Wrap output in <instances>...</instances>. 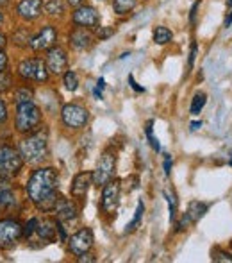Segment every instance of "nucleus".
Here are the masks:
<instances>
[{"label": "nucleus", "instance_id": "nucleus-1", "mask_svg": "<svg viewBox=\"0 0 232 263\" xmlns=\"http://www.w3.org/2000/svg\"><path fill=\"white\" fill-rule=\"evenodd\" d=\"M57 184V170L54 166H43V168L34 170V174L29 177L27 184H25V192H27L31 202L39 211H52L59 197H61Z\"/></svg>", "mask_w": 232, "mask_h": 263}, {"label": "nucleus", "instance_id": "nucleus-2", "mask_svg": "<svg viewBox=\"0 0 232 263\" xmlns=\"http://www.w3.org/2000/svg\"><path fill=\"white\" fill-rule=\"evenodd\" d=\"M20 151L24 163H31V165H38L49 154V131L47 129H36L29 136H25L20 142Z\"/></svg>", "mask_w": 232, "mask_h": 263}, {"label": "nucleus", "instance_id": "nucleus-3", "mask_svg": "<svg viewBox=\"0 0 232 263\" xmlns=\"http://www.w3.org/2000/svg\"><path fill=\"white\" fill-rule=\"evenodd\" d=\"M41 124V109L32 101L16 104V131L22 135H31Z\"/></svg>", "mask_w": 232, "mask_h": 263}, {"label": "nucleus", "instance_id": "nucleus-4", "mask_svg": "<svg viewBox=\"0 0 232 263\" xmlns=\"http://www.w3.org/2000/svg\"><path fill=\"white\" fill-rule=\"evenodd\" d=\"M24 166V158L20 151L11 145H0V179H13Z\"/></svg>", "mask_w": 232, "mask_h": 263}, {"label": "nucleus", "instance_id": "nucleus-5", "mask_svg": "<svg viewBox=\"0 0 232 263\" xmlns=\"http://www.w3.org/2000/svg\"><path fill=\"white\" fill-rule=\"evenodd\" d=\"M116 158L113 153H109V151H106L104 154L100 156L97 163V168L93 170V184L95 186H104L106 183H109V181L115 177V172H116Z\"/></svg>", "mask_w": 232, "mask_h": 263}, {"label": "nucleus", "instance_id": "nucleus-6", "mask_svg": "<svg viewBox=\"0 0 232 263\" xmlns=\"http://www.w3.org/2000/svg\"><path fill=\"white\" fill-rule=\"evenodd\" d=\"M24 236V226L14 218L0 220V249H11Z\"/></svg>", "mask_w": 232, "mask_h": 263}, {"label": "nucleus", "instance_id": "nucleus-7", "mask_svg": "<svg viewBox=\"0 0 232 263\" xmlns=\"http://www.w3.org/2000/svg\"><path fill=\"white\" fill-rule=\"evenodd\" d=\"M61 120L68 129H82L90 120V113L80 104H66L61 109Z\"/></svg>", "mask_w": 232, "mask_h": 263}, {"label": "nucleus", "instance_id": "nucleus-8", "mask_svg": "<svg viewBox=\"0 0 232 263\" xmlns=\"http://www.w3.org/2000/svg\"><path fill=\"white\" fill-rule=\"evenodd\" d=\"M72 22L77 27H84V29H97L100 24V14L95 9L93 6H88V4H80L73 9L72 13Z\"/></svg>", "mask_w": 232, "mask_h": 263}, {"label": "nucleus", "instance_id": "nucleus-9", "mask_svg": "<svg viewBox=\"0 0 232 263\" xmlns=\"http://www.w3.org/2000/svg\"><path fill=\"white\" fill-rule=\"evenodd\" d=\"M93 231L90 228H82L68 238V249L73 256H80L84 253H90V249L93 247Z\"/></svg>", "mask_w": 232, "mask_h": 263}, {"label": "nucleus", "instance_id": "nucleus-10", "mask_svg": "<svg viewBox=\"0 0 232 263\" xmlns=\"http://www.w3.org/2000/svg\"><path fill=\"white\" fill-rule=\"evenodd\" d=\"M120 192H121V183L118 179H111L109 183H106L102 186L100 208L104 213L111 215L116 211L118 202H120Z\"/></svg>", "mask_w": 232, "mask_h": 263}, {"label": "nucleus", "instance_id": "nucleus-11", "mask_svg": "<svg viewBox=\"0 0 232 263\" xmlns=\"http://www.w3.org/2000/svg\"><path fill=\"white\" fill-rule=\"evenodd\" d=\"M57 42V29L54 25H45L38 34L32 36L31 40V50L34 52H43V50H49L56 45Z\"/></svg>", "mask_w": 232, "mask_h": 263}, {"label": "nucleus", "instance_id": "nucleus-12", "mask_svg": "<svg viewBox=\"0 0 232 263\" xmlns=\"http://www.w3.org/2000/svg\"><path fill=\"white\" fill-rule=\"evenodd\" d=\"M47 66H49V72L54 76H62L68 68V55L61 47L54 45L52 49L47 50Z\"/></svg>", "mask_w": 232, "mask_h": 263}, {"label": "nucleus", "instance_id": "nucleus-13", "mask_svg": "<svg viewBox=\"0 0 232 263\" xmlns=\"http://www.w3.org/2000/svg\"><path fill=\"white\" fill-rule=\"evenodd\" d=\"M16 13L25 22L38 20L43 14V0H20L16 6Z\"/></svg>", "mask_w": 232, "mask_h": 263}, {"label": "nucleus", "instance_id": "nucleus-14", "mask_svg": "<svg viewBox=\"0 0 232 263\" xmlns=\"http://www.w3.org/2000/svg\"><path fill=\"white\" fill-rule=\"evenodd\" d=\"M68 43L75 50H88V49H91V47H93L95 36H93V32H91L90 29L77 27L68 34Z\"/></svg>", "mask_w": 232, "mask_h": 263}, {"label": "nucleus", "instance_id": "nucleus-15", "mask_svg": "<svg viewBox=\"0 0 232 263\" xmlns=\"http://www.w3.org/2000/svg\"><path fill=\"white\" fill-rule=\"evenodd\" d=\"M52 213L56 215L57 220L70 222V220H75L77 218V215H79V208L75 206V202H72L70 199H65L61 195L59 201L56 202V206H54Z\"/></svg>", "mask_w": 232, "mask_h": 263}, {"label": "nucleus", "instance_id": "nucleus-16", "mask_svg": "<svg viewBox=\"0 0 232 263\" xmlns=\"http://www.w3.org/2000/svg\"><path fill=\"white\" fill-rule=\"evenodd\" d=\"M93 184V174L91 172H79L72 181V186H70V194L72 197L80 199L84 195H88V190Z\"/></svg>", "mask_w": 232, "mask_h": 263}, {"label": "nucleus", "instance_id": "nucleus-17", "mask_svg": "<svg viewBox=\"0 0 232 263\" xmlns=\"http://www.w3.org/2000/svg\"><path fill=\"white\" fill-rule=\"evenodd\" d=\"M36 233H38L39 238L45 240V242H52V240H56V235H57V220H52V218L38 220Z\"/></svg>", "mask_w": 232, "mask_h": 263}, {"label": "nucleus", "instance_id": "nucleus-18", "mask_svg": "<svg viewBox=\"0 0 232 263\" xmlns=\"http://www.w3.org/2000/svg\"><path fill=\"white\" fill-rule=\"evenodd\" d=\"M16 204V194L6 179H0V208H11Z\"/></svg>", "mask_w": 232, "mask_h": 263}, {"label": "nucleus", "instance_id": "nucleus-19", "mask_svg": "<svg viewBox=\"0 0 232 263\" xmlns=\"http://www.w3.org/2000/svg\"><path fill=\"white\" fill-rule=\"evenodd\" d=\"M18 76L29 83V81H34L36 76V59H24V61L18 63Z\"/></svg>", "mask_w": 232, "mask_h": 263}, {"label": "nucleus", "instance_id": "nucleus-20", "mask_svg": "<svg viewBox=\"0 0 232 263\" xmlns=\"http://www.w3.org/2000/svg\"><path fill=\"white\" fill-rule=\"evenodd\" d=\"M205 213H207V204H205V202H200V201H193V202H189L187 211L184 215H186V217L189 218L191 224H193V222L200 220Z\"/></svg>", "mask_w": 232, "mask_h": 263}, {"label": "nucleus", "instance_id": "nucleus-21", "mask_svg": "<svg viewBox=\"0 0 232 263\" xmlns=\"http://www.w3.org/2000/svg\"><path fill=\"white\" fill-rule=\"evenodd\" d=\"M66 9L65 0H45L43 2V11H45L49 16H61Z\"/></svg>", "mask_w": 232, "mask_h": 263}, {"label": "nucleus", "instance_id": "nucleus-22", "mask_svg": "<svg viewBox=\"0 0 232 263\" xmlns=\"http://www.w3.org/2000/svg\"><path fill=\"white\" fill-rule=\"evenodd\" d=\"M152 36L157 45H166V43H170L172 40H174V32L168 27H164V25H157V27L154 29Z\"/></svg>", "mask_w": 232, "mask_h": 263}, {"label": "nucleus", "instance_id": "nucleus-23", "mask_svg": "<svg viewBox=\"0 0 232 263\" xmlns=\"http://www.w3.org/2000/svg\"><path fill=\"white\" fill-rule=\"evenodd\" d=\"M31 40H32L31 31H29V29H25V27L16 29V31H14V34H13V43L16 47H22V49L31 45Z\"/></svg>", "mask_w": 232, "mask_h": 263}, {"label": "nucleus", "instance_id": "nucleus-24", "mask_svg": "<svg viewBox=\"0 0 232 263\" xmlns=\"http://www.w3.org/2000/svg\"><path fill=\"white\" fill-rule=\"evenodd\" d=\"M143 213H145V204H143V201H139L138 206H136L134 217H132V220L127 224V229H125V233H134L136 229L139 228V224H141V218H143Z\"/></svg>", "mask_w": 232, "mask_h": 263}, {"label": "nucleus", "instance_id": "nucleus-25", "mask_svg": "<svg viewBox=\"0 0 232 263\" xmlns=\"http://www.w3.org/2000/svg\"><path fill=\"white\" fill-rule=\"evenodd\" d=\"M50 77V72H49V66L43 59L36 58V76H34V81L36 83H47Z\"/></svg>", "mask_w": 232, "mask_h": 263}, {"label": "nucleus", "instance_id": "nucleus-26", "mask_svg": "<svg viewBox=\"0 0 232 263\" xmlns=\"http://www.w3.org/2000/svg\"><path fill=\"white\" fill-rule=\"evenodd\" d=\"M138 4V0H113V9L116 14H127Z\"/></svg>", "mask_w": 232, "mask_h": 263}, {"label": "nucleus", "instance_id": "nucleus-27", "mask_svg": "<svg viewBox=\"0 0 232 263\" xmlns=\"http://www.w3.org/2000/svg\"><path fill=\"white\" fill-rule=\"evenodd\" d=\"M205 102H207V95L204 93V91H198V93H195L193 101H191V115H200V111L204 109Z\"/></svg>", "mask_w": 232, "mask_h": 263}, {"label": "nucleus", "instance_id": "nucleus-28", "mask_svg": "<svg viewBox=\"0 0 232 263\" xmlns=\"http://www.w3.org/2000/svg\"><path fill=\"white\" fill-rule=\"evenodd\" d=\"M62 81H65V88L68 91H75L79 88V77H77V73L73 70H66L62 73Z\"/></svg>", "mask_w": 232, "mask_h": 263}, {"label": "nucleus", "instance_id": "nucleus-29", "mask_svg": "<svg viewBox=\"0 0 232 263\" xmlns=\"http://www.w3.org/2000/svg\"><path fill=\"white\" fill-rule=\"evenodd\" d=\"M13 88V76L9 70H0V93H6Z\"/></svg>", "mask_w": 232, "mask_h": 263}, {"label": "nucleus", "instance_id": "nucleus-30", "mask_svg": "<svg viewBox=\"0 0 232 263\" xmlns=\"http://www.w3.org/2000/svg\"><path fill=\"white\" fill-rule=\"evenodd\" d=\"M32 90L29 86H22V88H18L16 91H14V102L16 104H22V102H29V101H32Z\"/></svg>", "mask_w": 232, "mask_h": 263}, {"label": "nucleus", "instance_id": "nucleus-31", "mask_svg": "<svg viewBox=\"0 0 232 263\" xmlns=\"http://www.w3.org/2000/svg\"><path fill=\"white\" fill-rule=\"evenodd\" d=\"M213 261L216 263H232V254L227 253L223 249H215L213 251Z\"/></svg>", "mask_w": 232, "mask_h": 263}, {"label": "nucleus", "instance_id": "nucleus-32", "mask_svg": "<svg viewBox=\"0 0 232 263\" xmlns=\"http://www.w3.org/2000/svg\"><path fill=\"white\" fill-rule=\"evenodd\" d=\"M164 197H166L168 201V208H170V218L172 220H175L177 217V199H175V194L174 192H164Z\"/></svg>", "mask_w": 232, "mask_h": 263}, {"label": "nucleus", "instance_id": "nucleus-33", "mask_svg": "<svg viewBox=\"0 0 232 263\" xmlns=\"http://www.w3.org/2000/svg\"><path fill=\"white\" fill-rule=\"evenodd\" d=\"M36 226H38V218H31V220H29L27 224L24 226V236L27 240L36 233Z\"/></svg>", "mask_w": 232, "mask_h": 263}, {"label": "nucleus", "instance_id": "nucleus-34", "mask_svg": "<svg viewBox=\"0 0 232 263\" xmlns=\"http://www.w3.org/2000/svg\"><path fill=\"white\" fill-rule=\"evenodd\" d=\"M115 34V29H111V27H100V29H97V38L98 40H108L109 36H113Z\"/></svg>", "mask_w": 232, "mask_h": 263}, {"label": "nucleus", "instance_id": "nucleus-35", "mask_svg": "<svg viewBox=\"0 0 232 263\" xmlns=\"http://www.w3.org/2000/svg\"><path fill=\"white\" fill-rule=\"evenodd\" d=\"M197 52H198V47H197V43H191L189 59H187V70H191V68H193V63H195V58H197Z\"/></svg>", "mask_w": 232, "mask_h": 263}, {"label": "nucleus", "instance_id": "nucleus-36", "mask_svg": "<svg viewBox=\"0 0 232 263\" xmlns=\"http://www.w3.org/2000/svg\"><path fill=\"white\" fill-rule=\"evenodd\" d=\"M7 120V104L4 102V99H0V124Z\"/></svg>", "mask_w": 232, "mask_h": 263}, {"label": "nucleus", "instance_id": "nucleus-37", "mask_svg": "<svg viewBox=\"0 0 232 263\" xmlns=\"http://www.w3.org/2000/svg\"><path fill=\"white\" fill-rule=\"evenodd\" d=\"M198 7H200V0H197V2L193 4V7H191V13H189V22H191V24H195V20H197Z\"/></svg>", "mask_w": 232, "mask_h": 263}, {"label": "nucleus", "instance_id": "nucleus-38", "mask_svg": "<svg viewBox=\"0 0 232 263\" xmlns=\"http://www.w3.org/2000/svg\"><path fill=\"white\" fill-rule=\"evenodd\" d=\"M129 84H131V88H132V90H134V91H138V93H141V91H145V88H143V86H139V84L136 83V81H134V77H132V76H129Z\"/></svg>", "mask_w": 232, "mask_h": 263}, {"label": "nucleus", "instance_id": "nucleus-39", "mask_svg": "<svg viewBox=\"0 0 232 263\" xmlns=\"http://www.w3.org/2000/svg\"><path fill=\"white\" fill-rule=\"evenodd\" d=\"M7 63H9V59H7V54L4 52V49H0V70H6L7 68Z\"/></svg>", "mask_w": 232, "mask_h": 263}, {"label": "nucleus", "instance_id": "nucleus-40", "mask_svg": "<svg viewBox=\"0 0 232 263\" xmlns=\"http://www.w3.org/2000/svg\"><path fill=\"white\" fill-rule=\"evenodd\" d=\"M172 156H164V174H166V176H170V172H172Z\"/></svg>", "mask_w": 232, "mask_h": 263}, {"label": "nucleus", "instance_id": "nucleus-41", "mask_svg": "<svg viewBox=\"0 0 232 263\" xmlns=\"http://www.w3.org/2000/svg\"><path fill=\"white\" fill-rule=\"evenodd\" d=\"M79 261L80 263H93L95 261V256H93V254L84 253V254H80V256H79Z\"/></svg>", "mask_w": 232, "mask_h": 263}, {"label": "nucleus", "instance_id": "nucleus-42", "mask_svg": "<svg viewBox=\"0 0 232 263\" xmlns=\"http://www.w3.org/2000/svg\"><path fill=\"white\" fill-rule=\"evenodd\" d=\"M66 4H68V6H72V7H77V6H80V4H82V0H66Z\"/></svg>", "mask_w": 232, "mask_h": 263}, {"label": "nucleus", "instance_id": "nucleus-43", "mask_svg": "<svg viewBox=\"0 0 232 263\" xmlns=\"http://www.w3.org/2000/svg\"><path fill=\"white\" fill-rule=\"evenodd\" d=\"M7 45V38H6V34H2L0 32V49H4V47Z\"/></svg>", "mask_w": 232, "mask_h": 263}, {"label": "nucleus", "instance_id": "nucleus-44", "mask_svg": "<svg viewBox=\"0 0 232 263\" xmlns=\"http://www.w3.org/2000/svg\"><path fill=\"white\" fill-rule=\"evenodd\" d=\"M200 127H202V122H193L191 124V131H198Z\"/></svg>", "mask_w": 232, "mask_h": 263}, {"label": "nucleus", "instance_id": "nucleus-45", "mask_svg": "<svg viewBox=\"0 0 232 263\" xmlns=\"http://www.w3.org/2000/svg\"><path fill=\"white\" fill-rule=\"evenodd\" d=\"M230 24H232V14H230V16H227V20H225V27H229Z\"/></svg>", "mask_w": 232, "mask_h": 263}, {"label": "nucleus", "instance_id": "nucleus-46", "mask_svg": "<svg viewBox=\"0 0 232 263\" xmlns=\"http://www.w3.org/2000/svg\"><path fill=\"white\" fill-rule=\"evenodd\" d=\"M7 4H9V0H0V7H2V6H7Z\"/></svg>", "mask_w": 232, "mask_h": 263}, {"label": "nucleus", "instance_id": "nucleus-47", "mask_svg": "<svg viewBox=\"0 0 232 263\" xmlns=\"http://www.w3.org/2000/svg\"><path fill=\"white\" fill-rule=\"evenodd\" d=\"M4 22V14H2V11H0V24Z\"/></svg>", "mask_w": 232, "mask_h": 263}, {"label": "nucleus", "instance_id": "nucleus-48", "mask_svg": "<svg viewBox=\"0 0 232 263\" xmlns=\"http://www.w3.org/2000/svg\"><path fill=\"white\" fill-rule=\"evenodd\" d=\"M227 7H232V0H229V2H227Z\"/></svg>", "mask_w": 232, "mask_h": 263}, {"label": "nucleus", "instance_id": "nucleus-49", "mask_svg": "<svg viewBox=\"0 0 232 263\" xmlns=\"http://www.w3.org/2000/svg\"><path fill=\"white\" fill-rule=\"evenodd\" d=\"M229 163H230V165H232V158H230V161H229Z\"/></svg>", "mask_w": 232, "mask_h": 263}]
</instances>
